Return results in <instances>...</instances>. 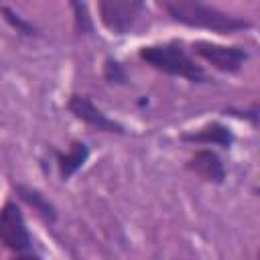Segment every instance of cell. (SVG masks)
<instances>
[{
	"mask_svg": "<svg viewBox=\"0 0 260 260\" xmlns=\"http://www.w3.org/2000/svg\"><path fill=\"white\" fill-rule=\"evenodd\" d=\"M71 8V28L75 37H95V22L89 12V6L79 0L69 2Z\"/></svg>",
	"mask_w": 260,
	"mask_h": 260,
	"instance_id": "8fae6325",
	"label": "cell"
},
{
	"mask_svg": "<svg viewBox=\"0 0 260 260\" xmlns=\"http://www.w3.org/2000/svg\"><path fill=\"white\" fill-rule=\"evenodd\" d=\"M144 12H146V4L142 0H100L98 2V18L102 26L114 37L130 35Z\"/></svg>",
	"mask_w": 260,
	"mask_h": 260,
	"instance_id": "277c9868",
	"label": "cell"
},
{
	"mask_svg": "<svg viewBox=\"0 0 260 260\" xmlns=\"http://www.w3.org/2000/svg\"><path fill=\"white\" fill-rule=\"evenodd\" d=\"M167 16L183 26L189 28H201L211 30L217 35H236L242 30H250L254 22L246 16L221 10L213 4L201 2V0H165L160 2Z\"/></svg>",
	"mask_w": 260,
	"mask_h": 260,
	"instance_id": "6da1fadb",
	"label": "cell"
},
{
	"mask_svg": "<svg viewBox=\"0 0 260 260\" xmlns=\"http://www.w3.org/2000/svg\"><path fill=\"white\" fill-rule=\"evenodd\" d=\"M185 171L207 185H223L228 179V167L213 148H197L185 160Z\"/></svg>",
	"mask_w": 260,
	"mask_h": 260,
	"instance_id": "52a82bcc",
	"label": "cell"
},
{
	"mask_svg": "<svg viewBox=\"0 0 260 260\" xmlns=\"http://www.w3.org/2000/svg\"><path fill=\"white\" fill-rule=\"evenodd\" d=\"M0 14H2V20H4L12 30H16V35H20V37H24V39H35V37H39V26H37L32 20H28L26 16H22L18 10H14V8H10V6H6V4H0Z\"/></svg>",
	"mask_w": 260,
	"mask_h": 260,
	"instance_id": "7c38bea8",
	"label": "cell"
},
{
	"mask_svg": "<svg viewBox=\"0 0 260 260\" xmlns=\"http://www.w3.org/2000/svg\"><path fill=\"white\" fill-rule=\"evenodd\" d=\"M0 244L14 254L32 250V234L22 207L14 199H6L0 207Z\"/></svg>",
	"mask_w": 260,
	"mask_h": 260,
	"instance_id": "5b68a950",
	"label": "cell"
},
{
	"mask_svg": "<svg viewBox=\"0 0 260 260\" xmlns=\"http://www.w3.org/2000/svg\"><path fill=\"white\" fill-rule=\"evenodd\" d=\"M179 140L183 144H195V146L203 144V146H217L221 150H232L236 142V134L221 120H209L197 128L183 130L179 134Z\"/></svg>",
	"mask_w": 260,
	"mask_h": 260,
	"instance_id": "ba28073f",
	"label": "cell"
},
{
	"mask_svg": "<svg viewBox=\"0 0 260 260\" xmlns=\"http://www.w3.org/2000/svg\"><path fill=\"white\" fill-rule=\"evenodd\" d=\"M12 191L14 195L26 205L30 207L47 225H53L57 223L59 219V209L57 205L35 185H28V183H12Z\"/></svg>",
	"mask_w": 260,
	"mask_h": 260,
	"instance_id": "30bf717a",
	"label": "cell"
},
{
	"mask_svg": "<svg viewBox=\"0 0 260 260\" xmlns=\"http://www.w3.org/2000/svg\"><path fill=\"white\" fill-rule=\"evenodd\" d=\"M10 260H45L41 254H37L35 250H28V252H20V254H14Z\"/></svg>",
	"mask_w": 260,
	"mask_h": 260,
	"instance_id": "9a60e30c",
	"label": "cell"
},
{
	"mask_svg": "<svg viewBox=\"0 0 260 260\" xmlns=\"http://www.w3.org/2000/svg\"><path fill=\"white\" fill-rule=\"evenodd\" d=\"M223 112H225V114H230V116L242 118V120L250 122L252 126H258V118H260V108H258V102H252V104H250V108H246V110L228 108V110H223Z\"/></svg>",
	"mask_w": 260,
	"mask_h": 260,
	"instance_id": "5bb4252c",
	"label": "cell"
},
{
	"mask_svg": "<svg viewBox=\"0 0 260 260\" xmlns=\"http://www.w3.org/2000/svg\"><path fill=\"white\" fill-rule=\"evenodd\" d=\"M65 108H67V112H69L75 120L83 122L85 126H89V128H93V130H98V132L114 134V136H126V134H128L126 126H124L120 120L108 116L87 93L73 91V93L67 98Z\"/></svg>",
	"mask_w": 260,
	"mask_h": 260,
	"instance_id": "8992f818",
	"label": "cell"
},
{
	"mask_svg": "<svg viewBox=\"0 0 260 260\" xmlns=\"http://www.w3.org/2000/svg\"><path fill=\"white\" fill-rule=\"evenodd\" d=\"M189 53L209 63L215 71L225 75H236L244 69V65L250 59V51L242 45H223L217 41L207 39H195L189 45Z\"/></svg>",
	"mask_w": 260,
	"mask_h": 260,
	"instance_id": "3957f363",
	"label": "cell"
},
{
	"mask_svg": "<svg viewBox=\"0 0 260 260\" xmlns=\"http://www.w3.org/2000/svg\"><path fill=\"white\" fill-rule=\"evenodd\" d=\"M51 152L55 156V167H57L59 179L63 183L71 181L85 167V162L89 160V154H91L87 142H83L81 138H73L65 150L57 148V146H51Z\"/></svg>",
	"mask_w": 260,
	"mask_h": 260,
	"instance_id": "9c48e42d",
	"label": "cell"
},
{
	"mask_svg": "<svg viewBox=\"0 0 260 260\" xmlns=\"http://www.w3.org/2000/svg\"><path fill=\"white\" fill-rule=\"evenodd\" d=\"M102 79L112 87H128L130 85V73L128 67L118 57H106L102 63Z\"/></svg>",
	"mask_w": 260,
	"mask_h": 260,
	"instance_id": "4fadbf2b",
	"label": "cell"
},
{
	"mask_svg": "<svg viewBox=\"0 0 260 260\" xmlns=\"http://www.w3.org/2000/svg\"><path fill=\"white\" fill-rule=\"evenodd\" d=\"M138 59L158 73L185 79L193 85L213 83V77H209L203 65L189 53L187 43L181 39H169V41L142 45L138 49Z\"/></svg>",
	"mask_w": 260,
	"mask_h": 260,
	"instance_id": "7a4b0ae2",
	"label": "cell"
}]
</instances>
